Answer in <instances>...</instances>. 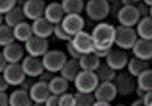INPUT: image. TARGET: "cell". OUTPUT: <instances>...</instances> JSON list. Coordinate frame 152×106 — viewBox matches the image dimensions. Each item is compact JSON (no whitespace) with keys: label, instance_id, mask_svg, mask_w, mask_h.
<instances>
[{"label":"cell","instance_id":"cell-1","mask_svg":"<svg viewBox=\"0 0 152 106\" xmlns=\"http://www.w3.org/2000/svg\"><path fill=\"white\" fill-rule=\"evenodd\" d=\"M91 37L94 42V49H110L115 45L116 27L107 23H100L92 29Z\"/></svg>","mask_w":152,"mask_h":106},{"label":"cell","instance_id":"cell-2","mask_svg":"<svg viewBox=\"0 0 152 106\" xmlns=\"http://www.w3.org/2000/svg\"><path fill=\"white\" fill-rule=\"evenodd\" d=\"M84 10L91 21L102 22L110 14V4L107 0H88Z\"/></svg>","mask_w":152,"mask_h":106},{"label":"cell","instance_id":"cell-3","mask_svg":"<svg viewBox=\"0 0 152 106\" xmlns=\"http://www.w3.org/2000/svg\"><path fill=\"white\" fill-rule=\"evenodd\" d=\"M138 38L139 37L134 27L123 25H118L116 27L115 45L118 46V49L123 50L132 49Z\"/></svg>","mask_w":152,"mask_h":106},{"label":"cell","instance_id":"cell-4","mask_svg":"<svg viewBox=\"0 0 152 106\" xmlns=\"http://www.w3.org/2000/svg\"><path fill=\"white\" fill-rule=\"evenodd\" d=\"M67 60L68 59L64 51L58 49H49L42 56L41 61L45 70L55 74V73H59L61 71Z\"/></svg>","mask_w":152,"mask_h":106},{"label":"cell","instance_id":"cell-5","mask_svg":"<svg viewBox=\"0 0 152 106\" xmlns=\"http://www.w3.org/2000/svg\"><path fill=\"white\" fill-rule=\"evenodd\" d=\"M99 84V80L94 72L81 70L74 80L75 88L77 92L94 93Z\"/></svg>","mask_w":152,"mask_h":106},{"label":"cell","instance_id":"cell-6","mask_svg":"<svg viewBox=\"0 0 152 106\" xmlns=\"http://www.w3.org/2000/svg\"><path fill=\"white\" fill-rule=\"evenodd\" d=\"M118 95L130 96L133 94L137 86L136 79L128 72H121L117 74L113 81Z\"/></svg>","mask_w":152,"mask_h":106},{"label":"cell","instance_id":"cell-7","mask_svg":"<svg viewBox=\"0 0 152 106\" xmlns=\"http://www.w3.org/2000/svg\"><path fill=\"white\" fill-rule=\"evenodd\" d=\"M50 44L47 38L33 36L28 41L24 43V49L28 55L42 58V56L49 50Z\"/></svg>","mask_w":152,"mask_h":106},{"label":"cell","instance_id":"cell-8","mask_svg":"<svg viewBox=\"0 0 152 106\" xmlns=\"http://www.w3.org/2000/svg\"><path fill=\"white\" fill-rule=\"evenodd\" d=\"M117 19L118 23H120V25L134 27V26H136L138 22L140 21L141 17L134 5L121 7L117 14Z\"/></svg>","mask_w":152,"mask_h":106},{"label":"cell","instance_id":"cell-9","mask_svg":"<svg viewBox=\"0 0 152 106\" xmlns=\"http://www.w3.org/2000/svg\"><path fill=\"white\" fill-rule=\"evenodd\" d=\"M71 42L80 54L91 53L94 50V39L90 33H87L86 31H81L74 36L71 39Z\"/></svg>","mask_w":152,"mask_h":106},{"label":"cell","instance_id":"cell-10","mask_svg":"<svg viewBox=\"0 0 152 106\" xmlns=\"http://www.w3.org/2000/svg\"><path fill=\"white\" fill-rule=\"evenodd\" d=\"M64 30L73 37L79 32L84 31L85 21L80 14H66L61 23Z\"/></svg>","mask_w":152,"mask_h":106},{"label":"cell","instance_id":"cell-11","mask_svg":"<svg viewBox=\"0 0 152 106\" xmlns=\"http://www.w3.org/2000/svg\"><path fill=\"white\" fill-rule=\"evenodd\" d=\"M3 76L10 86H20L26 77L21 63H8L2 73Z\"/></svg>","mask_w":152,"mask_h":106},{"label":"cell","instance_id":"cell-12","mask_svg":"<svg viewBox=\"0 0 152 106\" xmlns=\"http://www.w3.org/2000/svg\"><path fill=\"white\" fill-rule=\"evenodd\" d=\"M94 95L96 101L110 103L116 99L118 92L113 82H99Z\"/></svg>","mask_w":152,"mask_h":106},{"label":"cell","instance_id":"cell-13","mask_svg":"<svg viewBox=\"0 0 152 106\" xmlns=\"http://www.w3.org/2000/svg\"><path fill=\"white\" fill-rule=\"evenodd\" d=\"M22 68L26 76L37 78L44 71L42 61L40 58L33 57L30 55L25 56L21 62Z\"/></svg>","mask_w":152,"mask_h":106},{"label":"cell","instance_id":"cell-14","mask_svg":"<svg viewBox=\"0 0 152 106\" xmlns=\"http://www.w3.org/2000/svg\"><path fill=\"white\" fill-rule=\"evenodd\" d=\"M105 60V63L112 69H114L115 71H121L127 66L129 57L127 55V53L125 52L123 49H112L108 55L107 56Z\"/></svg>","mask_w":152,"mask_h":106},{"label":"cell","instance_id":"cell-15","mask_svg":"<svg viewBox=\"0 0 152 106\" xmlns=\"http://www.w3.org/2000/svg\"><path fill=\"white\" fill-rule=\"evenodd\" d=\"M2 53L8 63H21L23 59L25 57L24 47L16 41L3 47Z\"/></svg>","mask_w":152,"mask_h":106},{"label":"cell","instance_id":"cell-16","mask_svg":"<svg viewBox=\"0 0 152 106\" xmlns=\"http://www.w3.org/2000/svg\"><path fill=\"white\" fill-rule=\"evenodd\" d=\"M46 5L43 0H27L23 6V10L25 18L35 21L37 19L44 17Z\"/></svg>","mask_w":152,"mask_h":106},{"label":"cell","instance_id":"cell-17","mask_svg":"<svg viewBox=\"0 0 152 106\" xmlns=\"http://www.w3.org/2000/svg\"><path fill=\"white\" fill-rule=\"evenodd\" d=\"M31 25L33 34L36 36L48 39L50 36H52L54 25L50 23L45 17H41L33 21Z\"/></svg>","mask_w":152,"mask_h":106},{"label":"cell","instance_id":"cell-18","mask_svg":"<svg viewBox=\"0 0 152 106\" xmlns=\"http://www.w3.org/2000/svg\"><path fill=\"white\" fill-rule=\"evenodd\" d=\"M134 56L145 61H149L152 59V41L147 39L138 38L132 48Z\"/></svg>","mask_w":152,"mask_h":106},{"label":"cell","instance_id":"cell-19","mask_svg":"<svg viewBox=\"0 0 152 106\" xmlns=\"http://www.w3.org/2000/svg\"><path fill=\"white\" fill-rule=\"evenodd\" d=\"M64 16L65 13L63 9L61 3L51 2L46 6L44 17L53 25L57 23H61Z\"/></svg>","mask_w":152,"mask_h":106},{"label":"cell","instance_id":"cell-20","mask_svg":"<svg viewBox=\"0 0 152 106\" xmlns=\"http://www.w3.org/2000/svg\"><path fill=\"white\" fill-rule=\"evenodd\" d=\"M29 95L33 102H45L51 93L47 83L37 80L30 89Z\"/></svg>","mask_w":152,"mask_h":106},{"label":"cell","instance_id":"cell-21","mask_svg":"<svg viewBox=\"0 0 152 106\" xmlns=\"http://www.w3.org/2000/svg\"><path fill=\"white\" fill-rule=\"evenodd\" d=\"M80 71L81 69H80V66H79L78 61L70 59L65 62L63 68L59 73H60L61 76H63L64 79H66L70 83V82H74L75 78L77 77V76L78 75V73Z\"/></svg>","mask_w":152,"mask_h":106},{"label":"cell","instance_id":"cell-22","mask_svg":"<svg viewBox=\"0 0 152 106\" xmlns=\"http://www.w3.org/2000/svg\"><path fill=\"white\" fill-rule=\"evenodd\" d=\"M33 101L29 95V92L18 89L12 91L9 96L10 106H32Z\"/></svg>","mask_w":152,"mask_h":106},{"label":"cell","instance_id":"cell-23","mask_svg":"<svg viewBox=\"0 0 152 106\" xmlns=\"http://www.w3.org/2000/svg\"><path fill=\"white\" fill-rule=\"evenodd\" d=\"M25 15L22 7L15 6L4 15V23L11 28H14L16 25L25 21Z\"/></svg>","mask_w":152,"mask_h":106},{"label":"cell","instance_id":"cell-24","mask_svg":"<svg viewBox=\"0 0 152 106\" xmlns=\"http://www.w3.org/2000/svg\"><path fill=\"white\" fill-rule=\"evenodd\" d=\"M126 67L128 69L129 74L136 78L137 76H139L143 72H145L149 68V62L148 61H145V60H141L139 58H136L134 56L131 59H129Z\"/></svg>","mask_w":152,"mask_h":106},{"label":"cell","instance_id":"cell-25","mask_svg":"<svg viewBox=\"0 0 152 106\" xmlns=\"http://www.w3.org/2000/svg\"><path fill=\"white\" fill-rule=\"evenodd\" d=\"M12 29H13V35H14L15 40L20 43H25L34 36L32 30V25L25 21L16 25Z\"/></svg>","mask_w":152,"mask_h":106},{"label":"cell","instance_id":"cell-26","mask_svg":"<svg viewBox=\"0 0 152 106\" xmlns=\"http://www.w3.org/2000/svg\"><path fill=\"white\" fill-rule=\"evenodd\" d=\"M48 85L50 93L56 96H61L66 93L69 89V82L61 76H55Z\"/></svg>","mask_w":152,"mask_h":106},{"label":"cell","instance_id":"cell-27","mask_svg":"<svg viewBox=\"0 0 152 106\" xmlns=\"http://www.w3.org/2000/svg\"><path fill=\"white\" fill-rule=\"evenodd\" d=\"M78 63L81 70L95 72L99 65L101 64V60L94 52H91L87 53V54H82L78 60Z\"/></svg>","mask_w":152,"mask_h":106},{"label":"cell","instance_id":"cell-28","mask_svg":"<svg viewBox=\"0 0 152 106\" xmlns=\"http://www.w3.org/2000/svg\"><path fill=\"white\" fill-rule=\"evenodd\" d=\"M135 31L139 38L152 41V18L146 17L140 19V21L136 24Z\"/></svg>","mask_w":152,"mask_h":106},{"label":"cell","instance_id":"cell-29","mask_svg":"<svg viewBox=\"0 0 152 106\" xmlns=\"http://www.w3.org/2000/svg\"><path fill=\"white\" fill-rule=\"evenodd\" d=\"M94 73L99 82H113L117 76V71L112 69L105 62H101Z\"/></svg>","mask_w":152,"mask_h":106},{"label":"cell","instance_id":"cell-30","mask_svg":"<svg viewBox=\"0 0 152 106\" xmlns=\"http://www.w3.org/2000/svg\"><path fill=\"white\" fill-rule=\"evenodd\" d=\"M61 5L66 14H80L85 9L84 0H62Z\"/></svg>","mask_w":152,"mask_h":106},{"label":"cell","instance_id":"cell-31","mask_svg":"<svg viewBox=\"0 0 152 106\" xmlns=\"http://www.w3.org/2000/svg\"><path fill=\"white\" fill-rule=\"evenodd\" d=\"M137 86L145 91L152 90V69L148 68L136 77Z\"/></svg>","mask_w":152,"mask_h":106},{"label":"cell","instance_id":"cell-32","mask_svg":"<svg viewBox=\"0 0 152 106\" xmlns=\"http://www.w3.org/2000/svg\"><path fill=\"white\" fill-rule=\"evenodd\" d=\"M14 41L16 40L13 35V29L5 23L0 25V46L5 47Z\"/></svg>","mask_w":152,"mask_h":106},{"label":"cell","instance_id":"cell-33","mask_svg":"<svg viewBox=\"0 0 152 106\" xmlns=\"http://www.w3.org/2000/svg\"><path fill=\"white\" fill-rule=\"evenodd\" d=\"M74 96L76 106H92L96 101L94 93H84L77 91Z\"/></svg>","mask_w":152,"mask_h":106},{"label":"cell","instance_id":"cell-34","mask_svg":"<svg viewBox=\"0 0 152 106\" xmlns=\"http://www.w3.org/2000/svg\"><path fill=\"white\" fill-rule=\"evenodd\" d=\"M52 35H54V36L59 39L61 41H64V42H68L72 39V36H70L66 32H65L63 28V26L61 23H57L54 24L53 26V33Z\"/></svg>","mask_w":152,"mask_h":106},{"label":"cell","instance_id":"cell-35","mask_svg":"<svg viewBox=\"0 0 152 106\" xmlns=\"http://www.w3.org/2000/svg\"><path fill=\"white\" fill-rule=\"evenodd\" d=\"M59 106H76L74 94L66 92V93L59 96Z\"/></svg>","mask_w":152,"mask_h":106},{"label":"cell","instance_id":"cell-36","mask_svg":"<svg viewBox=\"0 0 152 106\" xmlns=\"http://www.w3.org/2000/svg\"><path fill=\"white\" fill-rule=\"evenodd\" d=\"M16 6V0H0V14L3 16Z\"/></svg>","mask_w":152,"mask_h":106},{"label":"cell","instance_id":"cell-37","mask_svg":"<svg viewBox=\"0 0 152 106\" xmlns=\"http://www.w3.org/2000/svg\"><path fill=\"white\" fill-rule=\"evenodd\" d=\"M135 7L139 12V15L142 18H146V17H149V14H150V7H148V5L145 4L143 1H140V2H137L135 4Z\"/></svg>","mask_w":152,"mask_h":106},{"label":"cell","instance_id":"cell-38","mask_svg":"<svg viewBox=\"0 0 152 106\" xmlns=\"http://www.w3.org/2000/svg\"><path fill=\"white\" fill-rule=\"evenodd\" d=\"M66 51L68 53V55L70 56V58L73 59V60H76V61H78L79 58H80L82 55L75 49V47L73 46V44H72L71 40L66 42Z\"/></svg>","mask_w":152,"mask_h":106},{"label":"cell","instance_id":"cell-39","mask_svg":"<svg viewBox=\"0 0 152 106\" xmlns=\"http://www.w3.org/2000/svg\"><path fill=\"white\" fill-rule=\"evenodd\" d=\"M36 83V80H35V78H33V77H29V76H26L24 79H23V81L21 83V85L19 86L20 89L24 90V91H27L29 92L30 89H32V87L34 86V84Z\"/></svg>","mask_w":152,"mask_h":106},{"label":"cell","instance_id":"cell-40","mask_svg":"<svg viewBox=\"0 0 152 106\" xmlns=\"http://www.w3.org/2000/svg\"><path fill=\"white\" fill-rule=\"evenodd\" d=\"M55 76V75L53 74V73H51L50 71H47L45 70L41 73L40 75H39V76L37 77L38 78V81H41V82H44V83H47L49 84L50 81L51 80L52 78H53Z\"/></svg>","mask_w":152,"mask_h":106},{"label":"cell","instance_id":"cell-41","mask_svg":"<svg viewBox=\"0 0 152 106\" xmlns=\"http://www.w3.org/2000/svg\"><path fill=\"white\" fill-rule=\"evenodd\" d=\"M46 106H59V96L50 95L45 102Z\"/></svg>","mask_w":152,"mask_h":106},{"label":"cell","instance_id":"cell-42","mask_svg":"<svg viewBox=\"0 0 152 106\" xmlns=\"http://www.w3.org/2000/svg\"><path fill=\"white\" fill-rule=\"evenodd\" d=\"M10 87V86L9 85L8 82H7L3 75L0 74V92H4V93H6V91L9 89Z\"/></svg>","mask_w":152,"mask_h":106},{"label":"cell","instance_id":"cell-43","mask_svg":"<svg viewBox=\"0 0 152 106\" xmlns=\"http://www.w3.org/2000/svg\"><path fill=\"white\" fill-rule=\"evenodd\" d=\"M111 49H94V53L100 60L101 59H105V58H107V56L108 55V53H109V51Z\"/></svg>","mask_w":152,"mask_h":106},{"label":"cell","instance_id":"cell-44","mask_svg":"<svg viewBox=\"0 0 152 106\" xmlns=\"http://www.w3.org/2000/svg\"><path fill=\"white\" fill-rule=\"evenodd\" d=\"M0 106H10L9 96L4 92H0Z\"/></svg>","mask_w":152,"mask_h":106},{"label":"cell","instance_id":"cell-45","mask_svg":"<svg viewBox=\"0 0 152 106\" xmlns=\"http://www.w3.org/2000/svg\"><path fill=\"white\" fill-rule=\"evenodd\" d=\"M7 64H8V62H7L2 51H0V74H2V73H3V71L6 68Z\"/></svg>","mask_w":152,"mask_h":106},{"label":"cell","instance_id":"cell-46","mask_svg":"<svg viewBox=\"0 0 152 106\" xmlns=\"http://www.w3.org/2000/svg\"><path fill=\"white\" fill-rule=\"evenodd\" d=\"M143 101L145 102L147 106L152 102V90H149V91H147L146 94H145L144 98H143Z\"/></svg>","mask_w":152,"mask_h":106},{"label":"cell","instance_id":"cell-47","mask_svg":"<svg viewBox=\"0 0 152 106\" xmlns=\"http://www.w3.org/2000/svg\"><path fill=\"white\" fill-rule=\"evenodd\" d=\"M134 92H135V94H136V96H137L138 98H139V99H143L147 91H145L144 89H142L141 88L138 87V86H136Z\"/></svg>","mask_w":152,"mask_h":106},{"label":"cell","instance_id":"cell-48","mask_svg":"<svg viewBox=\"0 0 152 106\" xmlns=\"http://www.w3.org/2000/svg\"><path fill=\"white\" fill-rule=\"evenodd\" d=\"M130 106H147V105L145 104L143 99H139V98H138L137 100H135V101H134L133 102H132Z\"/></svg>","mask_w":152,"mask_h":106},{"label":"cell","instance_id":"cell-49","mask_svg":"<svg viewBox=\"0 0 152 106\" xmlns=\"http://www.w3.org/2000/svg\"><path fill=\"white\" fill-rule=\"evenodd\" d=\"M121 4L122 7H128V6H134L136 3L133 0H121Z\"/></svg>","mask_w":152,"mask_h":106},{"label":"cell","instance_id":"cell-50","mask_svg":"<svg viewBox=\"0 0 152 106\" xmlns=\"http://www.w3.org/2000/svg\"><path fill=\"white\" fill-rule=\"evenodd\" d=\"M92 106H111L109 102H100V101H95Z\"/></svg>","mask_w":152,"mask_h":106},{"label":"cell","instance_id":"cell-51","mask_svg":"<svg viewBox=\"0 0 152 106\" xmlns=\"http://www.w3.org/2000/svg\"><path fill=\"white\" fill-rule=\"evenodd\" d=\"M26 1H27V0H16V6L22 7V8H23V6L25 4Z\"/></svg>","mask_w":152,"mask_h":106},{"label":"cell","instance_id":"cell-52","mask_svg":"<svg viewBox=\"0 0 152 106\" xmlns=\"http://www.w3.org/2000/svg\"><path fill=\"white\" fill-rule=\"evenodd\" d=\"M142 1L146 5H148V7H150V8L152 7V0H142Z\"/></svg>","mask_w":152,"mask_h":106},{"label":"cell","instance_id":"cell-53","mask_svg":"<svg viewBox=\"0 0 152 106\" xmlns=\"http://www.w3.org/2000/svg\"><path fill=\"white\" fill-rule=\"evenodd\" d=\"M32 106H46L45 102H33Z\"/></svg>","mask_w":152,"mask_h":106},{"label":"cell","instance_id":"cell-54","mask_svg":"<svg viewBox=\"0 0 152 106\" xmlns=\"http://www.w3.org/2000/svg\"><path fill=\"white\" fill-rule=\"evenodd\" d=\"M4 23V16L2 14H0V25Z\"/></svg>","mask_w":152,"mask_h":106},{"label":"cell","instance_id":"cell-55","mask_svg":"<svg viewBox=\"0 0 152 106\" xmlns=\"http://www.w3.org/2000/svg\"><path fill=\"white\" fill-rule=\"evenodd\" d=\"M149 17H151V18H152V7L150 8V14H149Z\"/></svg>","mask_w":152,"mask_h":106},{"label":"cell","instance_id":"cell-56","mask_svg":"<svg viewBox=\"0 0 152 106\" xmlns=\"http://www.w3.org/2000/svg\"><path fill=\"white\" fill-rule=\"evenodd\" d=\"M134 2H135V3H137V2H140V1H142V0H133Z\"/></svg>","mask_w":152,"mask_h":106},{"label":"cell","instance_id":"cell-57","mask_svg":"<svg viewBox=\"0 0 152 106\" xmlns=\"http://www.w3.org/2000/svg\"><path fill=\"white\" fill-rule=\"evenodd\" d=\"M116 106H126V105H124V104H118V105H116Z\"/></svg>","mask_w":152,"mask_h":106},{"label":"cell","instance_id":"cell-58","mask_svg":"<svg viewBox=\"0 0 152 106\" xmlns=\"http://www.w3.org/2000/svg\"><path fill=\"white\" fill-rule=\"evenodd\" d=\"M148 106H152V102H151V103H149V104H148Z\"/></svg>","mask_w":152,"mask_h":106}]
</instances>
